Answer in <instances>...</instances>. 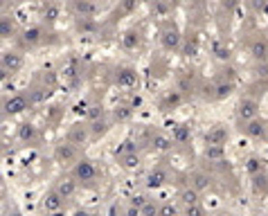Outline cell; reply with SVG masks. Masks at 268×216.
Returning a JSON list of instances; mask_svg holds the SVG:
<instances>
[{"label": "cell", "mask_w": 268, "mask_h": 216, "mask_svg": "<svg viewBox=\"0 0 268 216\" xmlns=\"http://www.w3.org/2000/svg\"><path fill=\"white\" fill-rule=\"evenodd\" d=\"M117 83L122 88H133L135 83H138V75H135V70H131V68H126V70H120L117 72Z\"/></svg>", "instance_id": "13"}, {"label": "cell", "mask_w": 268, "mask_h": 216, "mask_svg": "<svg viewBox=\"0 0 268 216\" xmlns=\"http://www.w3.org/2000/svg\"><path fill=\"white\" fill-rule=\"evenodd\" d=\"M131 113H133V108L131 106H122V108L115 110V119H129Z\"/></svg>", "instance_id": "33"}, {"label": "cell", "mask_w": 268, "mask_h": 216, "mask_svg": "<svg viewBox=\"0 0 268 216\" xmlns=\"http://www.w3.org/2000/svg\"><path fill=\"white\" fill-rule=\"evenodd\" d=\"M88 115H91V119L95 122V119H99V117H102V115H104V110L99 108V106H93V110H91V113H88Z\"/></svg>", "instance_id": "39"}, {"label": "cell", "mask_w": 268, "mask_h": 216, "mask_svg": "<svg viewBox=\"0 0 268 216\" xmlns=\"http://www.w3.org/2000/svg\"><path fill=\"white\" fill-rule=\"evenodd\" d=\"M223 156H225V151H223V146L221 144H207L205 146V158H207L210 162H221L223 160Z\"/></svg>", "instance_id": "18"}, {"label": "cell", "mask_w": 268, "mask_h": 216, "mask_svg": "<svg viewBox=\"0 0 268 216\" xmlns=\"http://www.w3.org/2000/svg\"><path fill=\"white\" fill-rule=\"evenodd\" d=\"M198 194H201V192H198V189H194V187L183 189V192H181V203L185 205V207H187V205L198 203Z\"/></svg>", "instance_id": "23"}, {"label": "cell", "mask_w": 268, "mask_h": 216, "mask_svg": "<svg viewBox=\"0 0 268 216\" xmlns=\"http://www.w3.org/2000/svg\"><path fill=\"white\" fill-rule=\"evenodd\" d=\"M124 216H142L140 207H133V205H129V207L124 209Z\"/></svg>", "instance_id": "38"}, {"label": "cell", "mask_w": 268, "mask_h": 216, "mask_svg": "<svg viewBox=\"0 0 268 216\" xmlns=\"http://www.w3.org/2000/svg\"><path fill=\"white\" fill-rule=\"evenodd\" d=\"M72 216H93V214H91V212H86V209H77V212L72 214Z\"/></svg>", "instance_id": "40"}, {"label": "cell", "mask_w": 268, "mask_h": 216, "mask_svg": "<svg viewBox=\"0 0 268 216\" xmlns=\"http://www.w3.org/2000/svg\"><path fill=\"white\" fill-rule=\"evenodd\" d=\"M54 189L61 194L63 198H66V201H68V198H72V196L77 194V178H75V176H70V178H61V180L56 182V187H54Z\"/></svg>", "instance_id": "11"}, {"label": "cell", "mask_w": 268, "mask_h": 216, "mask_svg": "<svg viewBox=\"0 0 268 216\" xmlns=\"http://www.w3.org/2000/svg\"><path fill=\"white\" fill-rule=\"evenodd\" d=\"M63 201H66V198H63L56 189H52V192H47L45 196L41 198V209H43L45 214H59L63 207Z\"/></svg>", "instance_id": "3"}, {"label": "cell", "mask_w": 268, "mask_h": 216, "mask_svg": "<svg viewBox=\"0 0 268 216\" xmlns=\"http://www.w3.org/2000/svg\"><path fill=\"white\" fill-rule=\"evenodd\" d=\"M228 138H230L228 126L217 124V126H212V129L205 133V144H221V146H223L225 142H228Z\"/></svg>", "instance_id": "6"}, {"label": "cell", "mask_w": 268, "mask_h": 216, "mask_svg": "<svg viewBox=\"0 0 268 216\" xmlns=\"http://www.w3.org/2000/svg\"><path fill=\"white\" fill-rule=\"evenodd\" d=\"M41 41V27H29V29H25V43H39Z\"/></svg>", "instance_id": "26"}, {"label": "cell", "mask_w": 268, "mask_h": 216, "mask_svg": "<svg viewBox=\"0 0 268 216\" xmlns=\"http://www.w3.org/2000/svg\"><path fill=\"white\" fill-rule=\"evenodd\" d=\"M178 104H181V95H178V92H169V95H167L165 106H178Z\"/></svg>", "instance_id": "34"}, {"label": "cell", "mask_w": 268, "mask_h": 216, "mask_svg": "<svg viewBox=\"0 0 268 216\" xmlns=\"http://www.w3.org/2000/svg\"><path fill=\"white\" fill-rule=\"evenodd\" d=\"M244 133L248 135V138H252V140H264L266 133H268V126L261 122L259 117H255V119H250V122H246Z\"/></svg>", "instance_id": "8"}, {"label": "cell", "mask_w": 268, "mask_h": 216, "mask_svg": "<svg viewBox=\"0 0 268 216\" xmlns=\"http://www.w3.org/2000/svg\"><path fill=\"white\" fill-rule=\"evenodd\" d=\"M158 209H160V205H156L154 201H146L144 205H142V216H158Z\"/></svg>", "instance_id": "28"}, {"label": "cell", "mask_w": 268, "mask_h": 216, "mask_svg": "<svg viewBox=\"0 0 268 216\" xmlns=\"http://www.w3.org/2000/svg\"><path fill=\"white\" fill-rule=\"evenodd\" d=\"M20 68H23V56L18 54V52H5L3 54V72L5 75H9V72H18Z\"/></svg>", "instance_id": "10"}, {"label": "cell", "mask_w": 268, "mask_h": 216, "mask_svg": "<svg viewBox=\"0 0 268 216\" xmlns=\"http://www.w3.org/2000/svg\"><path fill=\"white\" fill-rule=\"evenodd\" d=\"M27 108H29V99L25 95H14V97H9L5 102V113L7 115H18Z\"/></svg>", "instance_id": "7"}, {"label": "cell", "mask_w": 268, "mask_h": 216, "mask_svg": "<svg viewBox=\"0 0 268 216\" xmlns=\"http://www.w3.org/2000/svg\"><path fill=\"white\" fill-rule=\"evenodd\" d=\"M234 90V83L232 81H221L214 86V97L217 99H225V97H230Z\"/></svg>", "instance_id": "21"}, {"label": "cell", "mask_w": 268, "mask_h": 216, "mask_svg": "<svg viewBox=\"0 0 268 216\" xmlns=\"http://www.w3.org/2000/svg\"><path fill=\"white\" fill-rule=\"evenodd\" d=\"M59 12H61V9H59V5H47V9H45V20H47V23H54V20L56 18H59Z\"/></svg>", "instance_id": "29"}, {"label": "cell", "mask_w": 268, "mask_h": 216, "mask_svg": "<svg viewBox=\"0 0 268 216\" xmlns=\"http://www.w3.org/2000/svg\"><path fill=\"white\" fill-rule=\"evenodd\" d=\"M210 182H212V180H210V176H207V173H203V171H196V173L192 176V187H194V189H198V192L207 189V187H210Z\"/></svg>", "instance_id": "22"}, {"label": "cell", "mask_w": 268, "mask_h": 216, "mask_svg": "<svg viewBox=\"0 0 268 216\" xmlns=\"http://www.w3.org/2000/svg\"><path fill=\"white\" fill-rule=\"evenodd\" d=\"M171 138L176 144H187V142L192 140V131H189V126H185V124H178V126H173Z\"/></svg>", "instance_id": "14"}, {"label": "cell", "mask_w": 268, "mask_h": 216, "mask_svg": "<svg viewBox=\"0 0 268 216\" xmlns=\"http://www.w3.org/2000/svg\"><path fill=\"white\" fill-rule=\"evenodd\" d=\"M185 216H205V207L201 203H194L185 207Z\"/></svg>", "instance_id": "30"}, {"label": "cell", "mask_w": 268, "mask_h": 216, "mask_svg": "<svg viewBox=\"0 0 268 216\" xmlns=\"http://www.w3.org/2000/svg\"><path fill=\"white\" fill-rule=\"evenodd\" d=\"M120 165H122V169H126V171L138 169V167H140V156H138V151H133V153H124V156H120Z\"/></svg>", "instance_id": "17"}, {"label": "cell", "mask_w": 268, "mask_h": 216, "mask_svg": "<svg viewBox=\"0 0 268 216\" xmlns=\"http://www.w3.org/2000/svg\"><path fill=\"white\" fill-rule=\"evenodd\" d=\"M162 45H165L167 50H178V45H181V34H178V29H167L165 34H162Z\"/></svg>", "instance_id": "16"}, {"label": "cell", "mask_w": 268, "mask_h": 216, "mask_svg": "<svg viewBox=\"0 0 268 216\" xmlns=\"http://www.w3.org/2000/svg\"><path fill=\"white\" fill-rule=\"evenodd\" d=\"M77 146L72 144V142H61V144H56L54 149V160L59 162V165H70V162L77 160Z\"/></svg>", "instance_id": "2"}, {"label": "cell", "mask_w": 268, "mask_h": 216, "mask_svg": "<svg viewBox=\"0 0 268 216\" xmlns=\"http://www.w3.org/2000/svg\"><path fill=\"white\" fill-rule=\"evenodd\" d=\"M91 131H93V138L106 133V122H104V119H95V122L91 124Z\"/></svg>", "instance_id": "31"}, {"label": "cell", "mask_w": 268, "mask_h": 216, "mask_svg": "<svg viewBox=\"0 0 268 216\" xmlns=\"http://www.w3.org/2000/svg\"><path fill=\"white\" fill-rule=\"evenodd\" d=\"M259 171H264V162L255 156L248 158V160H246V173H248V176H255V173H259Z\"/></svg>", "instance_id": "24"}, {"label": "cell", "mask_w": 268, "mask_h": 216, "mask_svg": "<svg viewBox=\"0 0 268 216\" xmlns=\"http://www.w3.org/2000/svg\"><path fill=\"white\" fill-rule=\"evenodd\" d=\"M91 138H93V131H91V126H88V124H75L70 131H68V135H66V140L72 142L75 146L86 144Z\"/></svg>", "instance_id": "4"}, {"label": "cell", "mask_w": 268, "mask_h": 216, "mask_svg": "<svg viewBox=\"0 0 268 216\" xmlns=\"http://www.w3.org/2000/svg\"><path fill=\"white\" fill-rule=\"evenodd\" d=\"M72 176L77 178L79 182H93L95 178L99 176V169L95 167V162L93 160H79L77 165H75V169H72Z\"/></svg>", "instance_id": "1"}, {"label": "cell", "mask_w": 268, "mask_h": 216, "mask_svg": "<svg viewBox=\"0 0 268 216\" xmlns=\"http://www.w3.org/2000/svg\"><path fill=\"white\" fill-rule=\"evenodd\" d=\"M250 178H252V189H255L257 194H266L268 192V176L264 171L255 173V176H250Z\"/></svg>", "instance_id": "19"}, {"label": "cell", "mask_w": 268, "mask_h": 216, "mask_svg": "<svg viewBox=\"0 0 268 216\" xmlns=\"http://www.w3.org/2000/svg\"><path fill=\"white\" fill-rule=\"evenodd\" d=\"M173 144H176L173 138H167V135H156V138H154V146L158 151H169Z\"/></svg>", "instance_id": "25"}, {"label": "cell", "mask_w": 268, "mask_h": 216, "mask_svg": "<svg viewBox=\"0 0 268 216\" xmlns=\"http://www.w3.org/2000/svg\"><path fill=\"white\" fill-rule=\"evenodd\" d=\"M158 216H178V207L173 203H162L158 209Z\"/></svg>", "instance_id": "27"}, {"label": "cell", "mask_w": 268, "mask_h": 216, "mask_svg": "<svg viewBox=\"0 0 268 216\" xmlns=\"http://www.w3.org/2000/svg\"><path fill=\"white\" fill-rule=\"evenodd\" d=\"M167 180H169V173L162 169V167H156V169L149 171V176H146L144 185H146V189H160Z\"/></svg>", "instance_id": "9"}, {"label": "cell", "mask_w": 268, "mask_h": 216, "mask_svg": "<svg viewBox=\"0 0 268 216\" xmlns=\"http://www.w3.org/2000/svg\"><path fill=\"white\" fill-rule=\"evenodd\" d=\"M75 9H77V14L83 16V18H91L95 14V3L93 0H75Z\"/></svg>", "instance_id": "20"}, {"label": "cell", "mask_w": 268, "mask_h": 216, "mask_svg": "<svg viewBox=\"0 0 268 216\" xmlns=\"http://www.w3.org/2000/svg\"><path fill=\"white\" fill-rule=\"evenodd\" d=\"M146 201H149L146 196H133V198L129 201V205H133V207H140V209H142V205H144Z\"/></svg>", "instance_id": "36"}, {"label": "cell", "mask_w": 268, "mask_h": 216, "mask_svg": "<svg viewBox=\"0 0 268 216\" xmlns=\"http://www.w3.org/2000/svg\"><path fill=\"white\" fill-rule=\"evenodd\" d=\"M250 54H252V59H257V61H266V56H268V41L266 39L252 41Z\"/></svg>", "instance_id": "12"}, {"label": "cell", "mask_w": 268, "mask_h": 216, "mask_svg": "<svg viewBox=\"0 0 268 216\" xmlns=\"http://www.w3.org/2000/svg\"><path fill=\"white\" fill-rule=\"evenodd\" d=\"M122 45H124V47H129V50H131V47H135V45H138V36H135L133 32L124 34V36H122Z\"/></svg>", "instance_id": "32"}, {"label": "cell", "mask_w": 268, "mask_h": 216, "mask_svg": "<svg viewBox=\"0 0 268 216\" xmlns=\"http://www.w3.org/2000/svg\"><path fill=\"white\" fill-rule=\"evenodd\" d=\"M9 32H14V25H9V18L5 16V18H3V36H5V39L9 36Z\"/></svg>", "instance_id": "37"}, {"label": "cell", "mask_w": 268, "mask_h": 216, "mask_svg": "<svg viewBox=\"0 0 268 216\" xmlns=\"http://www.w3.org/2000/svg\"><path fill=\"white\" fill-rule=\"evenodd\" d=\"M18 138L20 142H36L39 140V129L34 124H23L18 129Z\"/></svg>", "instance_id": "15"}, {"label": "cell", "mask_w": 268, "mask_h": 216, "mask_svg": "<svg viewBox=\"0 0 268 216\" xmlns=\"http://www.w3.org/2000/svg\"><path fill=\"white\" fill-rule=\"evenodd\" d=\"M236 115H239L241 122H250V119H255L257 115H259V104L255 102V99H241L239 108H236Z\"/></svg>", "instance_id": "5"}, {"label": "cell", "mask_w": 268, "mask_h": 216, "mask_svg": "<svg viewBox=\"0 0 268 216\" xmlns=\"http://www.w3.org/2000/svg\"><path fill=\"white\" fill-rule=\"evenodd\" d=\"M133 151H135L133 142H131V140H126V142H124V146H122V149L117 151V156H124V153H133Z\"/></svg>", "instance_id": "35"}]
</instances>
